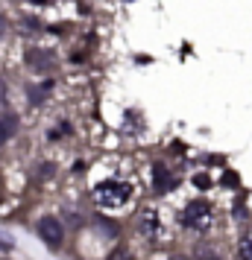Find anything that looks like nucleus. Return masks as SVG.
<instances>
[{
	"label": "nucleus",
	"mask_w": 252,
	"mask_h": 260,
	"mask_svg": "<svg viewBox=\"0 0 252 260\" xmlns=\"http://www.w3.org/2000/svg\"><path fill=\"white\" fill-rule=\"evenodd\" d=\"M129 199H132V184H126L120 178H108L103 184H97L94 190V202L100 208H123Z\"/></svg>",
	"instance_id": "f257e3e1"
},
{
	"label": "nucleus",
	"mask_w": 252,
	"mask_h": 260,
	"mask_svg": "<svg viewBox=\"0 0 252 260\" xmlns=\"http://www.w3.org/2000/svg\"><path fill=\"white\" fill-rule=\"evenodd\" d=\"M211 208H208V202L203 199H193L185 205V211H182V225L185 228H193V231H208L211 228Z\"/></svg>",
	"instance_id": "f03ea898"
},
{
	"label": "nucleus",
	"mask_w": 252,
	"mask_h": 260,
	"mask_svg": "<svg viewBox=\"0 0 252 260\" xmlns=\"http://www.w3.org/2000/svg\"><path fill=\"white\" fill-rule=\"evenodd\" d=\"M38 234H41V240H44V243H50V246H59L62 237H65V228H62V222L56 219V216H44V219L38 222Z\"/></svg>",
	"instance_id": "7ed1b4c3"
},
{
	"label": "nucleus",
	"mask_w": 252,
	"mask_h": 260,
	"mask_svg": "<svg viewBox=\"0 0 252 260\" xmlns=\"http://www.w3.org/2000/svg\"><path fill=\"white\" fill-rule=\"evenodd\" d=\"M138 231L141 234H147V237H153L158 231V216H156V211H144L141 213V219H138Z\"/></svg>",
	"instance_id": "20e7f679"
},
{
	"label": "nucleus",
	"mask_w": 252,
	"mask_h": 260,
	"mask_svg": "<svg viewBox=\"0 0 252 260\" xmlns=\"http://www.w3.org/2000/svg\"><path fill=\"white\" fill-rule=\"evenodd\" d=\"M173 181H170V176H167V170L164 167H156V190H167Z\"/></svg>",
	"instance_id": "39448f33"
},
{
	"label": "nucleus",
	"mask_w": 252,
	"mask_h": 260,
	"mask_svg": "<svg viewBox=\"0 0 252 260\" xmlns=\"http://www.w3.org/2000/svg\"><path fill=\"white\" fill-rule=\"evenodd\" d=\"M240 257H243V260H252V234L243 237V243H240Z\"/></svg>",
	"instance_id": "423d86ee"
},
{
	"label": "nucleus",
	"mask_w": 252,
	"mask_h": 260,
	"mask_svg": "<svg viewBox=\"0 0 252 260\" xmlns=\"http://www.w3.org/2000/svg\"><path fill=\"white\" fill-rule=\"evenodd\" d=\"M6 106V85H3V79H0V108Z\"/></svg>",
	"instance_id": "0eeeda50"
},
{
	"label": "nucleus",
	"mask_w": 252,
	"mask_h": 260,
	"mask_svg": "<svg viewBox=\"0 0 252 260\" xmlns=\"http://www.w3.org/2000/svg\"><path fill=\"white\" fill-rule=\"evenodd\" d=\"M12 246V240H6V237H0V248H9Z\"/></svg>",
	"instance_id": "6e6552de"
},
{
	"label": "nucleus",
	"mask_w": 252,
	"mask_h": 260,
	"mask_svg": "<svg viewBox=\"0 0 252 260\" xmlns=\"http://www.w3.org/2000/svg\"><path fill=\"white\" fill-rule=\"evenodd\" d=\"M6 141V126H3V123H0V143Z\"/></svg>",
	"instance_id": "1a4fd4ad"
},
{
	"label": "nucleus",
	"mask_w": 252,
	"mask_h": 260,
	"mask_svg": "<svg viewBox=\"0 0 252 260\" xmlns=\"http://www.w3.org/2000/svg\"><path fill=\"white\" fill-rule=\"evenodd\" d=\"M111 260H132L129 254H118V257H111Z\"/></svg>",
	"instance_id": "9d476101"
},
{
	"label": "nucleus",
	"mask_w": 252,
	"mask_h": 260,
	"mask_svg": "<svg viewBox=\"0 0 252 260\" xmlns=\"http://www.w3.org/2000/svg\"><path fill=\"white\" fill-rule=\"evenodd\" d=\"M170 260H191V257H182V254H179V257H170Z\"/></svg>",
	"instance_id": "9b49d317"
}]
</instances>
